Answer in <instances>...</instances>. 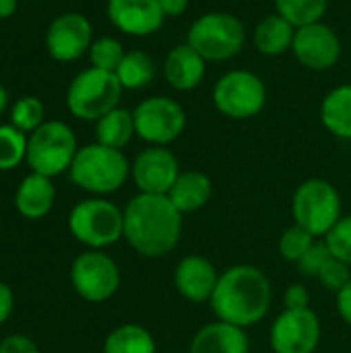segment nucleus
<instances>
[{"instance_id": "nucleus-1", "label": "nucleus", "mask_w": 351, "mask_h": 353, "mask_svg": "<svg viewBox=\"0 0 351 353\" xmlns=\"http://www.w3.org/2000/svg\"><path fill=\"white\" fill-rule=\"evenodd\" d=\"M182 217L168 194L139 192L124 209V240L137 254L161 259L178 246Z\"/></svg>"}, {"instance_id": "nucleus-2", "label": "nucleus", "mask_w": 351, "mask_h": 353, "mask_svg": "<svg viewBox=\"0 0 351 353\" xmlns=\"http://www.w3.org/2000/svg\"><path fill=\"white\" fill-rule=\"evenodd\" d=\"M273 288L265 271L254 265H234L219 273L209 306L217 321L248 329L259 325L271 310Z\"/></svg>"}, {"instance_id": "nucleus-3", "label": "nucleus", "mask_w": 351, "mask_h": 353, "mask_svg": "<svg viewBox=\"0 0 351 353\" xmlns=\"http://www.w3.org/2000/svg\"><path fill=\"white\" fill-rule=\"evenodd\" d=\"M70 180L95 196H106L124 186L130 176V163L122 149H112L101 143L79 147L70 165Z\"/></svg>"}, {"instance_id": "nucleus-4", "label": "nucleus", "mask_w": 351, "mask_h": 353, "mask_svg": "<svg viewBox=\"0 0 351 353\" xmlns=\"http://www.w3.org/2000/svg\"><path fill=\"white\" fill-rule=\"evenodd\" d=\"M186 43L207 62H225L244 50L246 27L232 12L211 10L190 25Z\"/></svg>"}, {"instance_id": "nucleus-5", "label": "nucleus", "mask_w": 351, "mask_h": 353, "mask_svg": "<svg viewBox=\"0 0 351 353\" xmlns=\"http://www.w3.org/2000/svg\"><path fill=\"white\" fill-rule=\"evenodd\" d=\"M68 230L89 250H103L124 238V211L103 196L85 199L70 211Z\"/></svg>"}, {"instance_id": "nucleus-6", "label": "nucleus", "mask_w": 351, "mask_h": 353, "mask_svg": "<svg viewBox=\"0 0 351 353\" xmlns=\"http://www.w3.org/2000/svg\"><path fill=\"white\" fill-rule=\"evenodd\" d=\"M122 91L124 89L116 72L89 66L81 70L68 85L66 108L79 120L97 122L101 116L118 108Z\"/></svg>"}, {"instance_id": "nucleus-7", "label": "nucleus", "mask_w": 351, "mask_h": 353, "mask_svg": "<svg viewBox=\"0 0 351 353\" xmlns=\"http://www.w3.org/2000/svg\"><path fill=\"white\" fill-rule=\"evenodd\" d=\"M341 209L343 203L339 190L323 178L302 182L292 196L294 223L308 230L314 238H325L337 225L343 217Z\"/></svg>"}, {"instance_id": "nucleus-8", "label": "nucleus", "mask_w": 351, "mask_h": 353, "mask_svg": "<svg viewBox=\"0 0 351 353\" xmlns=\"http://www.w3.org/2000/svg\"><path fill=\"white\" fill-rule=\"evenodd\" d=\"M77 151L79 145L72 128L60 120H50L29 134L27 163L33 174L54 178L70 170Z\"/></svg>"}, {"instance_id": "nucleus-9", "label": "nucleus", "mask_w": 351, "mask_h": 353, "mask_svg": "<svg viewBox=\"0 0 351 353\" xmlns=\"http://www.w3.org/2000/svg\"><path fill=\"white\" fill-rule=\"evenodd\" d=\"M267 103V87L263 79L250 70L234 68L213 85V105L230 120H250L263 112Z\"/></svg>"}, {"instance_id": "nucleus-10", "label": "nucleus", "mask_w": 351, "mask_h": 353, "mask_svg": "<svg viewBox=\"0 0 351 353\" xmlns=\"http://www.w3.org/2000/svg\"><path fill=\"white\" fill-rule=\"evenodd\" d=\"M134 130L137 137L151 147H168L178 141L186 130L184 108L166 95H153L143 99L134 110Z\"/></svg>"}, {"instance_id": "nucleus-11", "label": "nucleus", "mask_w": 351, "mask_h": 353, "mask_svg": "<svg viewBox=\"0 0 351 353\" xmlns=\"http://www.w3.org/2000/svg\"><path fill=\"white\" fill-rule=\"evenodd\" d=\"M120 267L103 250H87L79 254L70 267L74 292L91 304L110 300L120 290Z\"/></svg>"}, {"instance_id": "nucleus-12", "label": "nucleus", "mask_w": 351, "mask_h": 353, "mask_svg": "<svg viewBox=\"0 0 351 353\" xmlns=\"http://www.w3.org/2000/svg\"><path fill=\"white\" fill-rule=\"evenodd\" d=\"M321 319L312 308H285L269 331L273 353H314L321 345Z\"/></svg>"}, {"instance_id": "nucleus-13", "label": "nucleus", "mask_w": 351, "mask_h": 353, "mask_svg": "<svg viewBox=\"0 0 351 353\" xmlns=\"http://www.w3.org/2000/svg\"><path fill=\"white\" fill-rule=\"evenodd\" d=\"M93 43V27L81 12H64L56 17L46 31L48 54L58 62L79 60Z\"/></svg>"}, {"instance_id": "nucleus-14", "label": "nucleus", "mask_w": 351, "mask_h": 353, "mask_svg": "<svg viewBox=\"0 0 351 353\" xmlns=\"http://www.w3.org/2000/svg\"><path fill=\"white\" fill-rule=\"evenodd\" d=\"M292 52L304 68L323 72V70L333 68L339 62L341 41L337 33L321 21V23H312V25L296 29Z\"/></svg>"}, {"instance_id": "nucleus-15", "label": "nucleus", "mask_w": 351, "mask_h": 353, "mask_svg": "<svg viewBox=\"0 0 351 353\" xmlns=\"http://www.w3.org/2000/svg\"><path fill=\"white\" fill-rule=\"evenodd\" d=\"M130 176L143 194H168L180 176V163L168 147H147L130 163Z\"/></svg>"}, {"instance_id": "nucleus-16", "label": "nucleus", "mask_w": 351, "mask_h": 353, "mask_svg": "<svg viewBox=\"0 0 351 353\" xmlns=\"http://www.w3.org/2000/svg\"><path fill=\"white\" fill-rule=\"evenodd\" d=\"M110 23L132 37H147L161 29L166 14L159 0H108Z\"/></svg>"}, {"instance_id": "nucleus-17", "label": "nucleus", "mask_w": 351, "mask_h": 353, "mask_svg": "<svg viewBox=\"0 0 351 353\" xmlns=\"http://www.w3.org/2000/svg\"><path fill=\"white\" fill-rule=\"evenodd\" d=\"M217 281L219 273L215 265L201 254H188L180 259V263L174 269L176 292L192 304L209 302L217 288Z\"/></svg>"}, {"instance_id": "nucleus-18", "label": "nucleus", "mask_w": 351, "mask_h": 353, "mask_svg": "<svg viewBox=\"0 0 351 353\" xmlns=\"http://www.w3.org/2000/svg\"><path fill=\"white\" fill-rule=\"evenodd\" d=\"M207 74V60L188 43L174 46L163 60V77L176 91L197 89Z\"/></svg>"}, {"instance_id": "nucleus-19", "label": "nucleus", "mask_w": 351, "mask_h": 353, "mask_svg": "<svg viewBox=\"0 0 351 353\" xmlns=\"http://www.w3.org/2000/svg\"><path fill=\"white\" fill-rule=\"evenodd\" d=\"M188 353H250V339L246 329L215 321L194 333Z\"/></svg>"}, {"instance_id": "nucleus-20", "label": "nucleus", "mask_w": 351, "mask_h": 353, "mask_svg": "<svg viewBox=\"0 0 351 353\" xmlns=\"http://www.w3.org/2000/svg\"><path fill=\"white\" fill-rule=\"evenodd\" d=\"M56 201V188L52 178L41 174H29L21 180L14 192V207L27 219L46 217Z\"/></svg>"}, {"instance_id": "nucleus-21", "label": "nucleus", "mask_w": 351, "mask_h": 353, "mask_svg": "<svg viewBox=\"0 0 351 353\" xmlns=\"http://www.w3.org/2000/svg\"><path fill=\"white\" fill-rule=\"evenodd\" d=\"M211 196H213V182L207 174L199 170L180 172L178 180L168 192V199L182 215L201 211L211 201Z\"/></svg>"}, {"instance_id": "nucleus-22", "label": "nucleus", "mask_w": 351, "mask_h": 353, "mask_svg": "<svg viewBox=\"0 0 351 353\" xmlns=\"http://www.w3.org/2000/svg\"><path fill=\"white\" fill-rule=\"evenodd\" d=\"M296 37V27L281 14L265 17L252 33V43L263 56H281L292 50Z\"/></svg>"}, {"instance_id": "nucleus-23", "label": "nucleus", "mask_w": 351, "mask_h": 353, "mask_svg": "<svg viewBox=\"0 0 351 353\" xmlns=\"http://www.w3.org/2000/svg\"><path fill=\"white\" fill-rule=\"evenodd\" d=\"M321 122L333 137L351 141V83L339 85L325 95Z\"/></svg>"}, {"instance_id": "nucleus-24", "label": "nucleus", "mask_w": 351, "mask_h": 353, "mask_svg": "<svg viewBox=\"0 0 351 353\" xmlns=\"http://www.w3.org/2000/svg\"><path fill=\"white\" fill-rule=\"evenodd\" d=\"M134 134V116L126 108H114L95 122V143H101L112 149L126 147Z\"/></svg>"}, {"instance_id": "nucleus-25", "label": "nucleus", "mask_w": 351, "mask_h": 353, "mask_svg": "<svg viewBox=\"0 0 351 353\" xmlns=\"http://www.w3.org/2000/svg\"><path fill=\"white\" fill-rule=\"evenodd\" d=\"M103 353H157L155 337L143 325L116 327L103 341Z\"/></svg>"}, {"instance_id": "nucleus-26", "label": "nucleus", "mask_w": 351, "mask_h": 353, "mask_svg": "<svg viewBox=\"0 0 351 353\" xmlns=\"http://www.w3.org/2000/svg\"><path fill=\"white\" fill-rule=\"evenodd\" d=\"M155 74H157V66H155L153 58L143 50L126 52L120 66L116 68V77H118L122 89H130V91L149 87L155 81Z\"/></svg>"}, {"instance_id": "nucleus-27", "label": "nucleus", "mask_w": 351, "mask_h": 353, "mask_svg": "<svg viewBox=\"0 0 351 353\" xmlns=\"http://www.w3.org/2000/svg\"><path fill=\"white\" fill-rule=\"evenodd\" d=\"M327 8L329 0H275V12L290 21L296 29L321 23Z\"/></svg>"}, {"instance_id": "nucleus-28", "label": "nucleus", "mask_w": 351, "mask_h": 353, "mask_svg": "<svg viewBox=\"0 0 351 353\" xmlns=\"http://www.w3.org/2000/svg\"><path fill=\"white\" fill-rule=\"evenodd\" d=\"M27 137L12 124L0 126V172L19 168L27 159Z\"/></svg>"}, {"instance_id": "nucleus-29", "label": "nucleus", "mask_w": 351, "mask_h": 353, "mask_svg": "<svg viewBox=\"0 0 351 353\" xmlns=\"http://www.w3.org/2000/svg\"><path fill=\"white\" fill-rule=\"evenodd\" d=\"M43 116H46V108L41 99L33 95H25L17 99L10 108V124L25 134L27 132L31 134L33 130H37L43 124Z\"/></svg>"}, {"instance_id": "nucleus-30", "label": "nucleus", "mask_w": 351, "mask_h": 353, "mask_svg": "<svg viewBox=\"0 0 351 353\" xmlns=\"http://www.w3.org/2000/svg\"><path fill=\"white\" fill-rule=\"evenodd\" d=\"M317 240H319V238H314L308 230H304L302 225L294 223V225H290V228L279 236L277 248H279V254H281L283 261H288V263H298V261L306 254V250H308Z\"/></svg>"}, {"instance_id": "nucleus-31", "label": "nucleus", "mask_w": 351, "mask_h": 353, "mask_svg": "<svg viewBox=\"0 0 351 353\" xmlns=\"http://www.w3.org/2000/svg\"><path fill=\"white\" fill-rule=\"evenodd\" d=\"M124 54H126L124 46L116 37H99L89 48L91 66L99 70H108V72H116Z\"/></svg>"}, {"instance_id": "nucleus-32", "label": "nucleus", "mask_w": 351, "mask_h": 353, "mask_svg": "<svg viewBox=\"0 0 351 353\" xmlns=\"http://www.w3.org/2000/svg\"><path fill=\"white\" fill-rule=\"evenodd\" d=\"M331 254L351 267V215H343L337 225L323 238Z\"/></svg>"}, {"instance_id": "nucleus-33", "label": "nucleus", "mask_w": 351, "mask_h": 353, "mask_svg": "<svg viewBox=\"0 0 351 353\" xmlns=\"http://www.w3.org/2000/svg\"><path fill=\"white\" fill-rule=\"evenodd\" d=\"M317 279L321 281V285H323L325 290L339 294V292L351 281V267L348 263H343V261L331 256V259L323 265V269H321V273H319Z\"/></svg>"}, {"instance_id": "nucleus-34", "label": "nucleus", "mask_w": 351, "mask_h": 353, "mask_svg": "<svg viewBox=\"0 0 351 353\" xmlns=\"http://www.w3.org/2000/svg\"><path fill=\"white\" fill-rule=\"evenodd\" d=\"M331 256H333V254H331L327 242H325V240H317V242L306 250V254L296 263L298 273L304 275V277H314V279H317L319 273H321V269H323V265H325Z\"/></svg>"}, {"instance_id": "nucleus-35", "label": "nucleus", "mask_w": 351, "mask_h": 353, "mask_svg": "<svg viewBox=\"0 0 351 353\" xmlns=\"http://www.w3.org/2000/svg\"><path fill=\"white\" fill-rule=\"evenodd\" d=\"M0 353H39V347L27 335H10L0 341Z\"/></svg>"}, {"instance_id": "nucleus-36", "label": "nucleus", "mask_w": 351, "mask_h": 353, "mask_svg": "<svg viewBox=\"0 0 351 353\" xmlns=\"http://www.w3.org/2000/svg\"><path fill=\"white\" fill-rule=\"evenodd\" d=\"M283 304L290 310H298V308H310V294L304 285L300 283H292L285 294H283Z\"/></svg>"}, {"instance_id": "nucleus-37", "label": "nucleus", "mask_w": 351, "mask_h": 353, "mask_svg": "<svg viewBox=\"0 0 351 353\" xmlns=\"http://www.w3.org/2000/svg\"><path fill=\"white\" fill-rule=\"evenodd\" d=\"M12 308H14V296H12V290L0 281V325H4L8 321V316L12 314Z\"/></svg>"}, {"instance_id": "nucleus-38", "label": "nucleus", "mask_w": 351, "mask_h": 353, "mask_svg": "<svg viewBox=\"0 0 351 353\" xmlns=\"http://www.w3.org/2000/svg\"><path fill=\"white\" fill-rule=\"evenodd\" d=\"M337 312L343 323L351 327V281L337 294Z\"/></svg>"}, {"instance_id": "nucleus-39", "label": "nucleus", "mask_w": 351, "mask_h": 353, "mask_svg": "<svg viewBox=\"0 0 351 353\" xmlns=\"http://www.w3.org/2000/svg\"><path fill=\"white\" fill-rule=\"evenodd\" d=\"M190 0H159V6L166 17H180L188 10Z\"/></svg>"}, {"instance_id": "nucleus-40", "label": "nucleus", "mask_w": 351, "mask_h": 353, "mask_svg": "<svg viewBox=\"0 0 351 353\" xmlns=\"http://www.w3.org/2000/svg\"><path fill=\"white\" fill-rule=\"evenodd\" d=\"M17 10V0H0V19L12 17Z\"/></svg>"}, {"instance_id": "nucleus-41", "label": "nucleus", "mask_w": 351, "mask_h": 353, "mask_svg": "<svg viewBox=\"0 0 351 353\" xmlns=\"http://www.w3.org/2000/svg\"><path fill=\"white\" fill-rule=\"evenodd\" d=\"M8 108V91L4 89V85H0V114Z\"/></svg>"}]
</instances>
